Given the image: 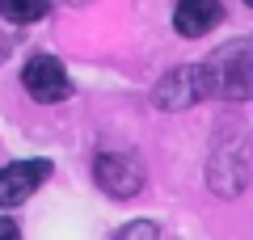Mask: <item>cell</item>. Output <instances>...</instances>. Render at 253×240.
<instances>
[{
	"mask_svg": "<svg viewBox=\"0 0 253 240\" xmlns=\"http://www.w3.org/2000/svg\"><path fill=\"white\" fill-rule=\"evenodd\" d=\"M203 68V84H207V97H232L245 101L253 97V38L245 42H228L211 55Z\"/></svg>",
	"mask_w": 253,
	"mask_h": 240,
	"instance_id": "cell-1",
	"label": "cell"
},
{
	"mask_svg": "<svg viewBox=\"0 0 253 240\" xmlns=\"http://www.w3.org/2000/svg\"><path fill=\"white\" fill-rule=\"evenodd\" d=\"M21 84H26V93L34 101H42V106H55V101H63L72 93L68 72H63V63L55 59V55H34V59L21 68Z\"/></svg>",
	"mask_w": 253,
	"mask_h": 240,
	"instance_id": "cell-2",
	"label": "cell"
},
{
	"mask_svg": "<svg viewBox=\"0 0 253 240\" xmlns=\"http://www.w3.org/2000/svg\"><path fill=\"white\" fill-rule=\"evenodd\" d=\"M93 177H97V186L106 190L110 198H135L139 190H144V169H139V160L123 156V152H106V156H97Z\"/></svg>",
	"mask_w": 253,
	"mask_h": 240,
	"instance_id": "cell-3",
	"label": "cell"
},
{
	"mask_svg": "<svg viewBox=\"0 0 253 240\" xmlns=\"http://www.w3.org/2000/svg\"><path fill=\"white\" fill-rule=\"evenodd\" d=\"M207 97V84H203V68L199 63H186V68H173L169 76L156 84L152 101L156 110H190L194 101Z\"/></svg>",
	"mask_w": 253,
	"mask_h": 240,
	"instance_id": "cell-4",
	"label": "cell"
},
{
	"mask_svg": "<svg viewBox=\"0 0 253 240\" xmlns=\"http://www.w3.org/2000/svg\"><path fill=\"white\" fill-rule=\"evenodd\" d=\"M51 177V160H13L0 169V206H21Z\"/></svg>",
	"mask_w": 253,
	"mask_h": 240,
	"instance_id": "cell-5",
	"label": "cell"
},
{
	"mask_svg": "<svg viewBox=\"0 0 253 240\" xmlns=\"http://www.w3.org/2000/svg\"><path fill=\"white\" fill-rule=\"evenodd\" d=\"M219 17H224L219 0H177V9H173V26L181 38H203L207 30L219 26Z\"/></svg>",
	"mask_w": 253,
	"mask_h": 240,
	"instance_id": "cell-6",
	"label": "cell"
},
{
	"mask_svg": "<svg viewBox=\"0 0 253 240\" xmlns=\"http://www.w3.org/2000/svg\"><path fill=\"white\" fill-rule=\"evenodd\" d=\"M51 0H0V17L13 21V26H30V21L46 17Z\"/></svg>",
	"mask_w": 253,
	"mask_h": 240,
	"instance_id": "cell-7",
	"label": "cell"
},
{
	"mask_svg": "<svg viewBox=\"0 0 253 240\" xmlns=\"http://www.w3.org/2000/svg\"><path fill=\"white\" fill-rule=\"evenodd\" d=\"M114 240H161V228L152 219H135V223H123Z\"/></svg>",
	"mask_w": 253,
	"mask_h": 240,
	"instance_id": "cell-8",
	"label": "cell"
},
{
	"mask_svg": "<svg viewBox=\"0 0 253 240\" xmlns=\"http://www.w3.org/2000/svg\"><path fill=\"white\" fill-rule=\"evenodd\" d=\"M0 240H21V232H17L13 219H0Z\"/></svg>",
	"mask_w": 253,
	"mask_h": 240,
	"instance_id": "cell-9",
	"label": "cell"
},
{
	"mask_svg": "<svg viewBox=\"0 0 253 240\" xmlns=\"http://www.w3.org/2000/svg\"><path fill=\"white\" fill-rule=\"evenodd\" d=\"M245 4H249V9H253V0H245Z\"/></svg>",
	"mask_w": 253,
	"mask_h": 240,
	"instance_id": "cell-10",
	"label": "cell"
}]
</instances>
